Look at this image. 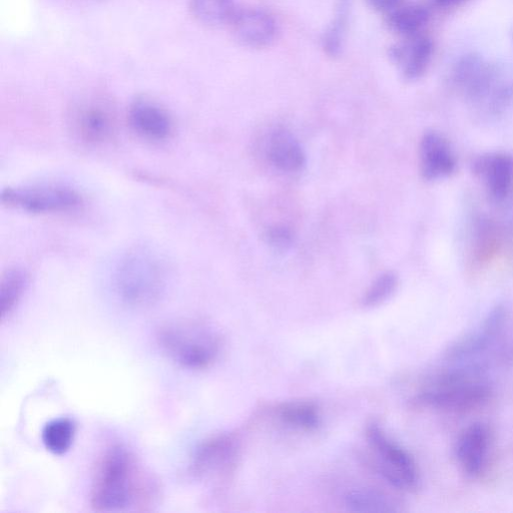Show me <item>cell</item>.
Wrapping results in <instances>:
<instances>
[{"mask_svg": "<svg viewBox=\"0 0 513 513\" xmlns=\"http://www.w3.org/2000/svg\"><path fill=\"white\" fill-rule=\"evenodd\" d=\"M505 318L503 308L494 309L478 330L462 338L449 349L448 359L455 362L465 361L486 351L500 333Z\"/></svg>", "mask_w": 513, "mask_h": 513, "instance_id": "cell-13", "label": "cell"}, {"mask_svg": "<svg viewBox=\"0 0 513 513\" xmlns=\"http://www.w3.org/2000/svg\"><path fill=\"white\" fill-rule=\"evenodd\" d=\"M436 4L442 8H451L464 2V0H435Z\"/></svg>", "mask_w": 513, "mask_h": 513, "instance_id": "cell-27", "label": "cell"}, {"mask_svg": "<svg viewBox=\"0 0 513 513\" xmlns=\"http://www.w3.org/2000/svg\"><path fill=\"white\" fill-rule=\"evenodd\" d=\"M491 385L477 366H459L431 377L418 395L420 402L443 410L464 411L485 402Z\"/></svg>", "mask_w": 513, "mask_h": 513, "instance_id": "cell-3", "label": "cell"}, {"mask_svg": "<svg viewBox=\"0 0 513 513\" xmlns=\"http://www.w3.org/2000/svg\"><path fill=\"white\" fill-rule=\"evenodd\" d=\"M268 244L277 250L288 249L294 240L293 233L285 226H274L266 233Z\"/></svg>", "mask_w": 513, "mask_h": 513, "instance_id": "cell-25", "label": "cell"}, {"mask_svg": "<svg viewBox=\"0 0 513 513\" xmlns=\"http://www.w3.org/2000/svg\"><path fill=\"white\" fill-rule=\"evenodd\" d=\"M398 286V277L393 272L379 276L365 293L362 304L366 308L376 307L390 298Z\"/></svg>", "mask_w": 513, "mask_h": 513, "instance_id": "cell-24", "label": "cell"}, {"mask_svg": "<svg viewBox=\"0 0 513 513\" xmlns=\"http://www.w3.org/2000/svg\"><path fill=\"white\" fill-rule=\"evenodd\" d=\"M165 270L160 260L145 250L128 253L119 263L115 285L121 299L132 306H147L160 296Z\"/></svg>", "mask_w": 513, "mask_h": 513, "instance_id": "cell-4", "label": "cell"}, {"mask_svg": "<svg viewBox=\"0 0 513 513\" xmlns=\"http://www.w3.org/2000/svg\"><path fill=\"white\" fill-rule=\"evenodd\" d=\"M191 10L199 22L212 27L231 25L239 11L235 0H191Z\"/></svg>", "mask_w": 513, "mask_h": 513, "instance_id": "cell-18", "label": "cell"}, {"mask_svg": "<svg viewBox=\"0 0 513 513\" xmlns=\"http://www.w3.org/2000/svg\"><path fill=\"white\" fill-rule=\"evenodd\" d=\"M473 171L492 201L502 202L508 196L513 182L511 156L504 153L482 155L474 161Z\"/></svg>", "mask_w": 513, "mask_h": 513, "instance_id": "cell-10", "label": "cell"}, {"mask_svg": "<svg viewBox=\"0 0 513 513\" xmlns=\"http://www.w3.org/2000/svg\"><path fill=\"white\" fill-rule=\"evenodd\" d=\"M280 420L292 428L314 431L321 424L318 407L308 401H294L282 404L277 410Z\"/></svg>", "mask_w": 513, "mask_h": 513, "instance_id": "cell-20", "label": "cell"}, {"mask_svg": "<svg viewBox=\"0 0 513 513\" xmlns=\"http://www.w3.org/2000/svg\"><path fill=\"white\" fill-rule=\"evenodd\" d=\"M428 18V12L423 7L407 6L392 11L389 24L398 34L414 37L427 24Z\"/></svg>", "mask_w": 513, "mask_h": 513, "instance_id": "cell-22", "label": "cell"}, {"mask_svg": "<svg viewBox=\"0 0 513 513\" xmlns=\"http://www.w3.org/2000/svg\"><path fill=\"white\" fill-rule=\"evenodd\" d=\"M82 202L77 191L63 185L7 188L2 193L4 205L34 214L68 212L78 208Z\"/></svg>", "mask_w": 513, "mask_h": 513, "instance_id": "cell-6", "label": "cell"}, {"mask_svg": "<svg viewBox=\"0 0 513 513\" xmlns=\"http://www.w3.org/2000/svg\"><path fill=\"white\" fill-rule=\"evenodd\" d=\"M400 0H368L370 6L380 12H392L398 8Z\"/></svg>", "mask_w": 513, "mask_h": 513, "instance_id": "cell-26", "label": "cell"}, {"mask_svg": "<svg viewBox=\"0 0 513 513\" xmlns=\"http://www.w3.org/2000/svg\"><path fill=\"white\" fill-rule=\"evenodd\" d=\"M236 39L250 48H264L277 36V25L267 13L255 9L239 10L231 23Z\"/></svg>", "mask_w": 513, "mask_h": 513, "instance_id": "cell-12", "label": "cell"}, {"mask_svg": "<svg viewBox=\"0 0 513 513\" xmlns=\"http://www.w3.org/2000/svg\"><path fill=\"white\" fill-rule=\"evenodd\" d=\"M74 128L82 141L92 145H100L113 139L116 133V120L107 108L90 105L83 107L76 113Z\"/></svg>", "mask_w": 513, "mask_h": 513, "instance_id": "cell-14", "label": "cell"}, {"mask_svg": "<svg viewBox=\"0 0 513 513\" xmlns=\"http://www.w3.org/2000/svg\"><path fill=\"white\" fill-rule=\"evenodd\" d=\"M162 352L174 363L190 370L212 366L222 349V338L207 323L183 319L166 323L157 332Z\"/></svg>", "mask_w": 513, "mask_h": 513, "instance_id": "cell-2", "label": "cell"}, {"mask_svg": "<svg viewBox=\"0 0 513 513\" xmlns=\"http://www.w3.org/2000/svg\"><path fill=\"white\" fill-rule=\"evenodd\" d=\"M420 172L424 180L434 182L454 174L457 167L454 152L447 139L438 132H426L419 147Z\"/></svg>", "mask_w": 513, "mask_h": 513, "instance_id": "cell-9", "label": "cell"}, {"mask_svg": "<svg viewBox=\"0 0 513 513\" xmlns=\"http://www.w3.org/2000/svg\"><path fill=\"white\" fill-rule=\"evenodd\" d=\"M28 285V276L22 269L8 270L0 282V305L2 319L6 321L16 310Z\"/></svg>", "mask_w": 513, "mask_h": 513, "instance_id": "cell-21", "label": "cell"}, {"mask_svg": "<svg viewBox=\"0 0 513 513\" xmlns=\"http://www.w3.org/2000/svg\"><path fill=\"white\" fill-rule=\"evenodd\" d=\"M351 0H337L335 20L326 32L323 47L329 56H338L343 48Z\"/></svg>", "mask_w": 513, "mask_h": 513, "instance_id": "cell-23", "label": "cell"}, {"mask_svg": "<svg viewBox=\"0 0 513 513\" xmlns=\"http://www.w3.org/2000/svg\"><path fill=\"white\" fill-rule=\"evenodd\" d=\"M158 496L157 480L126 446L112 445L100 456L91 490L94 510H146Z\"/></svg>", "mask_w": 513, "mask_h": 513, "instance_id": "cell-1", "label": "cell"}, {"mask_svg": "<svg viewBox=\"0 0 513 513\" xmlns=\"http://www.w3.org/2000/svg\"><path fill=\"white\" fill-rule=\"evenodd\" d=\"M77 424L70 417H59L49 421L42 431V440L48 451L54 455L68 453L75 441Z\"/></svg>", "mask_w": 513, "mask_h": 513, "instance_id": "cell-17", "label": "cell"}, {"mask_svg": "<svg viewBox=\"0 0 513 513\" xmlns=\"http://www.w3.org/2000/svg\"><path fill=\"white\" fill-rule=\"evenodd\" d=\"M271 164L284 173H296L306 164L305 153L298 140L285 129L273 132L268 144Z\"/></svg>", "mask_w": 513, "mask_h": 513, "instance_id": "cell-15", "label": "cell"}, {"mask_svg": "<svg viewBox=\"0 0 513 513\" xmlns=\"http://www.w3.org/2000/svg\"><path fill=\"white\" fill-rule=\"evenodd\" d=\"M491 447V433L482 423L464 428L455 443V457L462 471L469 477L479 476L487 466Z\"/></svg>", "mask_w": 513, "mask_h": 513, "instance_id": "cell-8", "label": "cell"}, {"mask_svg": "<svg viewBox=\"0 0 513 513\" xmlns=\"http://www.w3.org/2000/svg\"><path fill=\"white\" fill-rule=\"evenodd\" d=\"M129 122L135 133L148 141H166L173 133V121L169 113L148 99H138L132 104Z\"/></svg>", "mask_w": 513, "mask_h": 513, "instance_id": "cell-11", "label": "cell"}, {"mask_svg": "<svg viewBox=\"0 0 513 513\" xmlns=\"http://www.w3.org/2000/svg\"><path fill=\"white\" fill-rule=\"evenodd\" d=\"M237 451V439L232 434L207 438L194 453L192 472L201 479L223 477L231 471Z\"/></svg>", "mask_w": 513, "mask_h": 513, "instance_id": "cell-7", "label": "cell"}, {"mask_svg": "<svg viewBox=\"0 0 513 513\" xmlns=\"http://www.w3.org/2000/svg\"><path fill=\"white\" fill-rule=\"evenodd\" d=\"M432 53L431 41L421 37H415L390 51L392 60L400 67L404 77L408 80H416L425 73Z\"/></svg>", "mask_w": 513, "mask_h": 513, "instance_id": "cell-16", "label": "cell"}, {"mask_svg": "<svg viewBox=\"0 0 513 513\" xmlns=\"http://www.w3.org/2000/svg\"><path fill=\"white\" fill-rule=\"evenodd\" d=\"M366 438L376 455V469L385 480L398 489L415 490L420 477L410 453L392 440L376 422L368 424Z\"/></svg>", "mask_w": 513, "mask_h": 513, "instance_id": "cell-5", "label": "cell"}, {"mask_svg": "<svg viewBox=\"0 0 513 513\" xmlns=\"http://www.w3.org/2000/svg\"><path fill=\"white\" fill-rule=\"evenodd\" d=\"M348 510L362 513L396 512V503L385 494L367 488L349 490L344 497Z\"/></svg>", "mask_w": 513, "mask_h": 513, "instance_id": "cell-19", "label": "cell"}]
</instances>
